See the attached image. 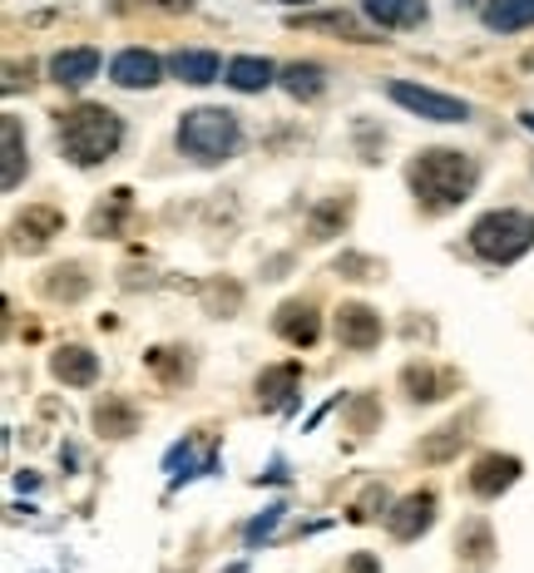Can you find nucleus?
Here are the masks:
<instances>
[{
	"mask_svg": "<svg viewBox=\"0 0 534 573\" xmlns=\"http://www.w3.org/2000/svg\"><path fill=\"white\" fill-rule=\"evenodd\" d=\"M405 183H411L415 203L425 213H450V207H460L475 193L480 164L470 154H460V148H421L411 158V168H405Z\"/></svg>",
	"mask_w": 534,
	"mask_h": 573,
	"instance_id": "nucleus-1",
	"label": "nucleus"
},
{
	"mask_svg": "<svg viewBox=\"0 0 534 573\" xmlns=\"http://www.w3.org/2000/svg\"><path fill=\"white\" fill-rule=\"evenodd\" d=\"M55 119H59V148H65V158L75 168L104 164V158H114L119 144H124V119L104 104H75Z\"/></svg>",
	"mask_w": 534,
	"mask_h": 573,
	"instance_id": "nucleus-2",
	"label": "nucleus"
},
{
	"mask_svg": "<svg viewBox=\"0 0 534 573\" xmlns=\"http://www.w3.org/2000/svg\"><path fill=\"white\" fill-rule=\"evenodd\" d=\"M530 247H534V213H524V207H494V213H480L470 223V252L480 262L510 267Z\"/></svg>",
	"mask_w": 534,
	"mask_h": 573,
	"instance_id": "nucleus-3",
	"label": "nucleus"
},
{
	"mask_svg": "<svg viewBox=\"0 0 534 573\" xmlns=\"http://www.w3.org/2000/svg\"><path fill=\"white\" fill-rule=\"evenodd\" d=\"M237 144H243V124H237L233 109H188L183 119H178V148H183L193 164H223V158L237 154Z\"/></svg>",
	"mask_w": 534,
	"mask_h": 573,
	"instance_id": "nucleus-4",
	"label": "nucleus"
},
{
	"mask_svg": "<svg viewBox=\"0 0 534 573\" xmlns=\"http://www.w3.org/2000/svg\"><path fill=\"white\" fill-rule=\"evenodd\" d=\"M386 94H391L396 104L405 109V114L431 119V124H465V119H470V104H465V99L441 94V89H431V85H411V79H391V85H386Z\"/></svg>",
	"mask_w": 534,
	"mask_h": 573,
	"instance_id": "nucleus-5",
	"label": "nucleus"
},
{
	"mask_svg": "<svg viewBox=\"0 0 534 573\" xmlns=\"http://www.w3.org/2000/svg\"><path fill=\"white\" fill-rule=\"evenodd\" d=\"M386 336V322L376 306L366 302H342L336 306V341L346 346V351H376Z\"/></svg>",
	"mask_w": 534,
	"mask_h": 573,
	"instance_id": "nucleus-6",
	"label": "nucleus"
},
{
	"mask_svg": "<svg viewBox=\"0 0 534 573\" xmlns=\"http://www.w3.org/2000/svg\"><path fill=\"white\" fill-rule=\"evenodd\" d=\"M109 79H114L119 89H154L158 79H164V59L144 45H129L109 59Z\"/></svg>",
	"mask_w": 534,
	"mask_h": 573,
	"instance_id": "nucleus-7",
	"label": "nucleus"
},
{
	"mask_svg": "<svg viewBox=\"0 0 534 573\" xmlns=\"http://www.w3.org/2000/svg\"><path fill=\"white\" fill-rule=\"evenodd\" d=\"M431 524H435V494L431 490L405 494V499H396L391 514H386V529H391V539H401V543L421 539Z\"/></svg>",
	"mask_w": 534,
	"mask_h": 573,
	"instance_id": "nucleus-8",
	"label": "nucleus"
},
{
	"mask_svg": "<svg viewBox=\"0 0 534 573\" xmlns=\"http://www.w3.org/2000/svg\"><path fill=\"white\" fill-rule=\"evenodd\" d=\"M520 474H524V464L514 460V454L490 450V454H480V460L470 464V490L480 494V499H500V494L510 490Z\"/></svg>",
	"mask_w": 534,
	"mask_h": 573,
	"instance_id": "nucleus-9",
	"label": "nucleus"
},
{
	"mask_svg": "<svg viewBox=\"0 0 534 573\" xmlns=\"http://www.w3.org/2000/svg\"><path fill=\"white\" fill-rule=\"evenodd\" d=\"M272 326H277V336H282L287 346H312L316 341V332H322V316H316V306L312 302H282L277 306V316H272Z\"/></svg>",
	"mask_w": 534,
	"mask_h": 573,
	"instance_id": "nucleus-10",
	"label": "nucleus"
},
{
	"mask_svg": "<svg viewBox=\"0 0 534 573\" xmlns=\"http://www.w3.org/2000/svg\"><path fill=\"white\" fill-rule=\"evenodd\" d=\"M94 75H99V49H89V45L59 49V55L49 59V79H55L59 89H85Z\"/></svg>",
	"mask_w": 534,
	"mask_h": 573,
	"instance_id": "nucleus-11",
	"label": "nucleus"
},
{
	"mask_svg": "<svg viewBox=\"0 0 534 573\" xmlns=\"http://www.w3.org/2000/svg\"><path fill=\"white\" fill-rule=\"evenodd\" d=\"M376 30H415L425 20V0H356Z\"/></svg>",
	"mask_w": 534,
	"mask_h": 573,
	"instance_id": "nucleus-12",
	"label": "nucleus"
},
{
	"mask_svg": "<svg viewBox=\"0 0 534 573\" xmlns=\"http://www.w3.org/2000/svg\"><path fill=\"white\" fill-rule=\"evenodd\" d=\"M277 75H282V69L263 55H237V59H227V69H223V79L237 94H263L267 85H277Z\"/></svg>",
	"mask_w": 534,
	"mask_h": 573,
	"instance_id": "nucleus-13",
	"label": "nucleus"
},
{
	"mask_svg": "<svg viewBox=\"0 0 534 573\" xmlns=\"http://www.w3.org/2000/svg\"><path fill=\"white\" fill-rule=\"evenodd\" d=\"M297 385H302V366H297V361L267 366V371L257 375V405H267V411H282V405H292Z\"/></svg>",
	"mask_w": 534,
	"mask_h": 573,
	"instance_id": "nucleus-14",
	"label": "nucleus"
},
{
	"mask_svg": "<svg viewBox=\"0 0 534 573\" xmlns=\"http://www.w3.org/2000/svg\"><path fill=\"white\" fill-rule=\"evenodd\" d=\"M49 371H55V381H65V385H94L99 381V356L89 351V346H59V351L49 356Z\"/></svg>",
	"mask_w": 534,
	"mask_h": 573,
	"instance_id": "nucleus-15",
	"label": "nucleus"
},
{
	"mask_svg": "<svg viewBox=\"0 0 534 573\" xmlns=\"http://www.w3.org/2000/svg\"><path fill=\"white\" fill-rule=\"evenodd\" d=\"M480 20L494 35H520V30L534 25V0H485Z\"/></svg>",
	"mask_w": 534,
	"mask_h": 573,
	"instance_id": "nucleus-16",
	"label": "nucleus"
},
{
	"mask_svg": "<svg viewBox=\"0 0 534 573\" xmlns=\"http://www.w3.org/2000/svg\"><path fill=\"white\" fill-rule=\"evenodd\" d=\"M292 25H302V30H326V35H342V40H352V45H376L371 30H366L356 15H346V10H322V15H292Z\"/></svg>",
	"mask_w": 534,
	"mask_h": 573,
	"instance_id": "nucleus-17",
	"label": "nucleus"
},
{
	"mask_svg": "<svg viewBox=\"0 0 534 573\" xmlns=\"http://www.w3.org/2000/svg\"><path fill=\"white\" fill-rule=\"evenodd\" d=\"M168 69H174V79H183V85H213V79L223 75V59H218L213 49H178V55H168Z\"/></svg>",
	"mask_w": 534,
	"mask_h": 573,
	"instance_id": "nucleus-18",
	"label": "nucleus"
},
{
	"mask_svg": "<svg viewBox=\"0 0 534 573\" xmlns=\"http://www.w3.org/2000/svg\"><path fill=\"white\" fill-rule=\"evenodd\" d=\"M0 144H5V173H0V188H20V178H25L30 158H25V138H20V119L5 114L0 119Z\"/></svg>",
	"mask_w": 534,
	"mask_h": 573,
	"instance_id": "nucleus-19",
	"label": "nucleus"
},
{
	"mask_svg": "<svg viewBox=\"0 0 534 573\" xmlns=\"http://www.w3.org/2000/svg\"><path fill=\"white\" fill-rule=\"evenodd\" d=\"M277 85H282L292 99H316L326 89V69L316 65V59H297V65H282Z\"/></svg>",
	"mask_w": 534,
	"mask_h": 573,
	"instance_id": "nucleus-20",
	"label": "nucleus"
},
{
	"mask_svg": "<svg viewBox=\"0 0 534 573\" xmlns=\"http://www.w3.org/2000/svg\"><path fill=\"white\" fill-rule=\"evenodd\" d=\"M94 425H99V435H114V440H124V435H134L138 411L124 401V395H104V401H99V411H94Z\"/></svg>",
	"mask_w": 534,
	"mask_h": 573,
	"instance_id": "nucleus-21",
	"label": "nucleus"
},
{
	"mask_svg": "<svg viewBox=\"0 0 534 573\" xmlns=\"http://www.w3.org/2000/svg\"><path fill=\"white\" fill-rule=\"evenodd\" d=\"M59 227H65V217H59L55 207H30V213L15 223V233H20V243L25 247H40V243H49Z\"/></svg>",
	"mask_w": 534,
	"mask_h": 573,
	"instance_id": "nucleus-22",
	"label": "nucleus"
},
{
	"mask_svg": "<svg viewBox=\"0 0 534 573\" xmlns=\"http://www.w3.org/2000/svg\"><path fill=\"white\" fill-rule=\"evenodd\" d=\"M89 292V282H85V267H49V277H45V296H55V302H79V296Z\"/></svg>",
	"mask_w": 534,
	"mask_h": 573,
	"instance_id": "nucleus-23",
	"label": "nucleus"
},
{
	"mask_svg": "<svg viewBox=\"0 0 534 573\" xmlns=\"http://www.w3.org/2000/svg\"><path fill=\"white\" fill-rule=\"evenodd\" d=\"M401 381H405V391H411V401H441L450 375H435L431 366H405Z\"/></svg>",
	"mask_w": 534,
	"mask_h": 573,
	"instance_id": "nucleus-24",
	"label": "nucleus"
},
{
	"mask_svg": "<svg viewBox=\"0 0 534 573\" xmlns=\"http://www.w3.org/2000/svg\"><path fill=\"white\" fill-rule=\"evenodd\" d=\"M460 445H465V425L450 420V425H441V430H435V440H421V460L441 464V460H450Z\"/></svg>",
	"mask_w": 534,
	"mask_h": 573,
	"instance_id": "nucleus-25",
	"label": "nucleus"
},
{
	"mask_svg": "<svg viewBox=\"0 0 534 573\" xmlns=\"http://www.w3.org/2000/svg\"><path fill=\"white\" fill-rule=\"evenodd\" d=\"M119 15H129V10H158V15H188L193 10V0H114Z\"/></svg>",
	"mask_w": 534,
	"mask_h": 573,
	"instance_id": "nucleus-26",
	"label": "nucleus"
},
{
	"mask_svg": "<svg viewBox=\"0 0 534 573\" xmlns=\"http://www.w3.org/2000/svg\"><path fill=\"white\" fill-rule=\"evenodd\" d=\"M460 553H470V559L480 563L485 553H490V529H485V524H470V529H465V543H460Z\"/></svg>",
	"mask_w": 534,
	"mask_h": 573,
	"instance_id": "nucleus-27",
	"label": "nucleus"
},
{
	"mask_svg": "<svg viewBox=\"0 0 534 573\" xmlns=\"http://www.w3.org/2000/svg\"><path fill=\"white\" fill-rule=\"evenodd\" d=\"M277 514H282V504H272V509H263V519H253V524H247V543L267 539V533L277 529Z\"/></svg>",
	"mask_w": 534,
	"mask_h": 573,
	"instance_id": "nucleus-28",
	"label": "nucleus"
},
{
	"mask_svg": "<svg viewBox=\"0 0 534 573\" xmlns=\"http://www.w3.org/2000/svg\"><path fill=\"white\" fill-rule=\"evenodd\" d=\"M342 573H381V559H376V553H352Z\"/></svg>",
	"mask_w": 534,
	"mask_h": 573,
	"instance_id": "nucleus-29",
	"label": "nucleus"
},
{
	"mask_svg": "<svg viewBox=\"0 0 534 573\" xmlns=\"http://www.w3.org/2000/svg\"><path fill=\"white\" fill-rule=\"evenodd\" d=\"M520 124H524V128H530V134H534V109H524V114H520Z\"/></svg>",
	"mask_w": 534,
	"mask_h": 573,
	"instance_id": "nucleus-30",
	"label": "nucleus"
},
{
	"mask_svg": "<svg viewBox=\"0 0 534 573\" xmlns=\"http://www.w3.org/2000/svg\"><path fill=\"white\" fill-rule=\"evenodd\" d=\"M282 5H307V0H282Z\"/></svg>",
	"mask_w": 534,
	"mask_h": 573,
	"instance_id": "nucleus-31",
	"label": "nucleus"
}]
</instances>
